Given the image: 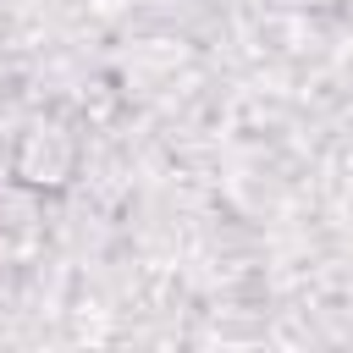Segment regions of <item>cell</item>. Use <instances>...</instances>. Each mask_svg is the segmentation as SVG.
Returning <instances> with one entry per match:
<instances>
[{
    "label": "cell",
    "mask_w": 353,
    "mask_h": 353,
    "mask_svg": "<svg viewBox=\"0 0 353 353\" xmlns=\"http://www.w3.org/2000/svg\"><path fill=\"white\" fill-rule=\"evenodd\" d=\"M77 165V143L61 132V127H33L17 149V176L22 182H39V188H61Z\"/></svg>",
    "instance_id": "cell-1"
}]
</instances>
